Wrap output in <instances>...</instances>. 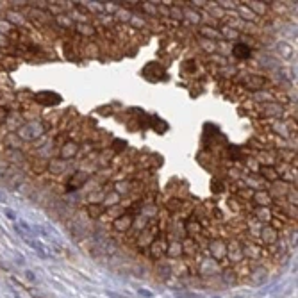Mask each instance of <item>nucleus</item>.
Returning a JSON list of instances; mask_svg holds the SVG:
<instances>
[{
  "instance_id": "4",
  "label": "nucleus",
  "mask_w": 298,
  "mask_h": 298,
  "mask_svg": "<svg viewBox=\"0 0 298 298\" xmlns=\"http://www.w3.org/2000/svg\"><path fill=\"white\" fill-rule=\"evenodd\" d=\"M105 295H107L109 298H123V295H118V293H114V291H109V289L105 291Z\"/></svg>"
},
{
  "instance_id": "6",
  "label": "nucleus",
  "mask_w": 298,
  "mask_h": 298,
  "mask_svg": "<svg viewBox=\"0 0 298 298\" xmlns=\"http://www.w3.org/2000/svg\"><path fill=\"white\" fill-rule=\"evenodd\" d=\"M0 47H9V41L4 34H0Z\"/></svg>"
},
{
  "instance_id": "5",
  "label": "nucleus",
  "mask_w": 298,
  "mask_h": 298,
  "mask_svg": "<svg viewBox=\"0 0 298 298\" xmlns=\"http://www.w3.org/2000/svg\"><path fill=\"white\" fill-rule=\"evenodd\" d=\"M138 293H139L141 296H145V298H152V296H154L150 291H145V289H138Z\"/></svg>"
},
{
  "instance_id": "1",
  "label": "nucleus",
  "mask_w": 298,
  "mask_h": 298,
  "mask_svg": "<svg viewBox=\"0 0 298 298\" xmlns=\"http://www.w3.org/2000/svg\"><path fill=\"white\" fill-rule=\"evenodd\" d=\"M234 55L236 57H241V59H247L248 55H250V48H248L247 45H236L234 47Z\"/></svg>"
},
{
  "instance_id": "2",
  "label": "nucleus",
  "mask_w": 298,
  "mask_h": 298,
  "mask_svg": "<svg viewBox=\"0 0 298 298\" xmlns=\"http://www.w3.org/2000/svg\"><path fill=\"white\" fill-rule=\"evenodd\" d=\"M4 214H6V218H7V220H11V221H16V213H14L13 209L6 207V209H4Z\"/></svg>"
},
{
  "instance_id": "8",
  "label": "nucleus",
  "mask_w": 298,
  "mask_h": 298,
  "mask_svg": "<svg viewBox=\"0 0 298 298\" xmlns=\"http://www.w3.org/2000/svg\"><path fill=\"white\" fill-rule=\"evenodd\" d=\"M4 116H6V111H4V109H0V123L4 122Z\"/></svg>"
},
{
  "instance_id": "10",
  "label": "nucleus",
  "mask_w": 298,
  "mask_h": 298,
  "mask_svg": "<svg viewBox=\"0 0 298 298\" xmlns=\"http://www.w3.org/2000/svg\"><path fill=\"white\" fill-rule=\"evenodd\" d=\"M214 298H220V296H214Z\"/></svg>"
},
{
  "instance_id": "7",
  "label": "nucleus",
  "mask_w": 298,
  "mask_h": 298,
  "mask_svg": "<svg viewBox=\"0 0 298 298\" xmlns=\"http://www.w3.org/2000/svg\"><path fill=\"white\" fill-rule=\"evenodd\" d=\"M6 202H7V198H6V195L0 191V204H6Z\"/></svg>"
},
{
  "instance_id": "9",
  "label": "nucleus",
  "mask_w": 298,
  "mask_h": 298,
  "mask_svg": "<svg viewBox=\"0 0 298 298\" xmlns=\"http://www.w3.org/2000/svg\"><path fill=\"white\" fill-rule=\"evenodd\" d=\"M13 296H14V298H21L20 295H16V293H13Z\"/></svg>"
},
{
  "instance_id": "3",
  "label": "nucleus",
  "mask_w": 298,
  "mask_h": 298,
  "mask_svg": "<svg viewBox=\"0 0 298 298\" xmlns=\"http://www.w3.org/2000/svg\"><path fill=\"white\" fill-rule=\"evenodd\" d=\"M25 277H27V280H31V282H36V275H34V271H31V270L25 271Z\"/></svg>"
}]
</instances>
